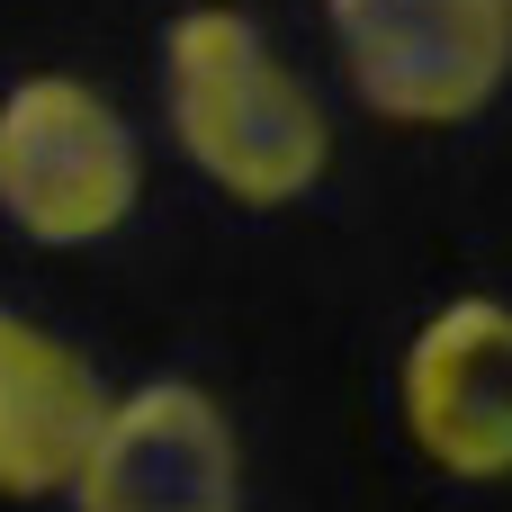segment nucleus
Wrapping results in <instances>:
<instances>
[{
	"mask_svg": "<svg viewBox=\"0 0 512 512\" xmlns=\"http://www.w3.org/2000/svg\"><path fill=\"white\" fill-rule=\"evenodd\" d=\"M162 117L207 189L234 207H297L333 171L315 81L261 36L252 9H180L162 27Z\"/></svg>",
	"mask_w": 512,
	"mask_h": 512,
	"instance_id": "obj_1",
	"label": "nucleus"
},
{
	"mask_svg": "<svg viewBox=\"0 0 512 512\" xmlns=\"http://www.w3.org/2000/svg\"><path fill=\"white\" fill-rule=\"evenodd\" d=\"M144 198V144L108 90L81 72H27L0 90V216L45 243L81 252L108 243Z\"/></svg>",
	"mask_w": 512,
	"mask_h": 512,
	"instance_id": "obj_2",
	"label": "nucleus"
},
{
	"mask_svg": "<svg viewBox=\"0 0 512 512\" xmlns=\"http://www.w3.org/2000/svg\"><path fill=\"white\" fill-rule=\"evenodd\" d=\"M324 27L378 126H459L512 72V0H324Z\"/></svg>",
	"mask_w": 512,
	"mask_h": 512,
	"instance_id": "obj_3",
	"label": "nucleus"
},
{
	"mask_svg": "<svg viewBox=\"0 0 512 512\" xmlns=\"http://www.w3.org/2000/svg\"><path fill=\"white\" fill-rule=\"evenodd\" d=\"M72 512H243L234 414L189 378L126 387L72 486Z\"/></svg>",
	"mask_w": 512,
	"mask_h": 512,
	"instance_id": "obj_4",
	"label": "nucleus"
},
{
	"mask_svg": "<svg viewBox=\"0 0 512 512\" xmlns=\"http://www.w3.org/2000/svg\"><path fill=\"white\" fill-rule=\"evenodd\" d=\"M396 405L414 450L459 486L512 477V306L504 297H450L423 315L396 369Z\"/></svg>",
	"mask_w": 512,
	"mask_h": 512,
	"instance_id": "obj_5",
	"label": "nucleus"
},
{
	"mask_svg": "<svg viewBox=\"0 0 512 512\" xmlns=\"http://www.w3.org/2000/svg\"><path fill=\"white\" fill-rule=\"evenodd\" d=\"M108 405L117 396L90 369V351H72L63 333H45L0 297V495L9 504L72 495L108 432Z\"/></svg>",
	"mask_w": 512,
	"mask_h": 512,
	"instance_id": "obj_6",
	"label": "nucleus"
}]
</instances>
